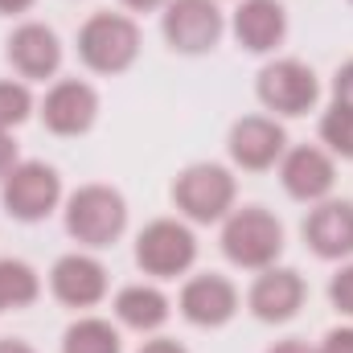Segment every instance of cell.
Segmentation results:
<instances>
[{"instance_id": "cell-30", "label": "cell", "mask_w": 353, "mask_h": 353, "mask_svg": "<svg viewBox=\"0 0 353 353\" xmlns=\"http://www.w3.org/2000/svg\"><path fill=\"white\" fill-rule=\"evenodd\" d=\"M37 0H0V12L4 17H21V12H29Z\"/></svg>"}, {"instance_id": "cell-9", "label": "cell", "mask_w": 353, "mask_h": 353, "mask_svg": "<svg viewBox=\"0 0 353 353\" xmlns=\"http://www.w3.org/2000/svg\"><path fill=\"white\" fill-rule=\"evenodd\" d=\"M176 308L189 325L197 329H222L239 316L243 308V296L234 288V279L218 275V271H201V275H189L181 283V296H176Z\"/></svg>"}, {"instance_id": "cell-11", "label": "cell", "mask_w": 353, "mask_h": 353, "mask_svg": "<svg viewBox=\"0 0 353 353\" xmlns=\"http://www.w3.org/2000/svg\"><path fill=\"white\" fill-rule=\"evenodd\" d=\"M226 152L243 173H267L288 152V132L275 115H243L226 136Z\"/></svg>"}, {"instance_id": "cell-13", "label": "cell", "mask_w": 353, "mask_h": 353, "mask_svg": "<svg viewBox=\"0 0 353 353\" xmlns=\"http://www.w3.org/2000/svg\"><path fill=\"white\" fill-rule=\"evenodd\" d=\"M37 115L54 136H87L99 119V90L83 79H58L46 90Z\"/></svg>"}, {"instance_id": "cell-28", "label": "cell", "mask_w": 353, "mask_h": 353, "mask_svg": "<svg viewBox=\"0 0 353 353\" xmlns=\"http://www.w3.org/2000/svg\"><path fill=\"white\" fill-rule=\"evenodd\" d=\"M267 353H321V350L308 345V341H300V337H283V341H275Z\"/></svg>"}, {"instance_id": "cell-32", "label": "cell", "mask_w": 353, "mask_h": 353, "mask_svg": "<svg viewBox=\"0 0 353 353\" xmlns=\"http://www.w3.org/2000/svg\"><path fill=\"white\" fill-rule=\"evenodd\" d=\"M0 312H4V304H0Z\"/></svg>"}, {"instance_id": "cell-10", "label": "cell", "mask_w": 353, "mask_h": 353, "mask_svg": "<svg viewBox=\"0 0 353 353\" xmlns=\"http://www.w3.org/2000/svg\"><path fill=\"white\" fill-rule=\"evenodd\" d=\"M4 58H8V66L17 70L21 83H46V79H58L66 50H62L58 33H54L50 25H41V21H21V25L8 33V41H4Z\"/></svg>"}, {"instance_id": "cell-7", "label": "cell", "mask_w": 353, "mask_h": 353, "mask_svg": "<svg viewBox=\"0 0 353 353\" xmlns=\"http://www.w3.org/2000/svg\"><path fill=\"white\" fill-rule=\"evenodd\" d=\"M0 205L17 222H46L62 205V176L46 161H21L0 181Z\"/></svg>"}, {"instance_id": "cell-22", "label": "cell", "mask_w": 353, "mask_h": 353, "mask_svg": "<svg viewBox=\"0 0 353 353\" xmlns=\"http://www.w3.org/2000/svg\"><path fill=\"white\" fill-rule=\"evenodd\" d=\"M33 90L29 83H21V79H0V132H12V128H21L29 115H33Z\"/></svg>"}, {"instance_id": "cell-19", "label": "cell", "mask_w": 353, "mask_h": 353, "mask_svg": "<svg viewBox=\"0 0 353 353\" xmlns=\"http://www.w3.org/2000/svg\"><path fill=\"white\" fill-rule=\"evenodd\" d=\"M62 353H123L119 329L103 316H79L62 333Z\"/></svg>"}, {"instance_id": "cell-31", "label": "cell", "mask_w": 353, "mask_h": 353, "mask_svg": "<svg viewBox=\"0 0 353 353\" xmlns=\"http://www.w3.org/2000/svg\"><path fill=\"white\" fill-rule=\"evenodd\" d=\"M0 353H37V350L21 337H0Z\"/></svg>"}, {"instance_id": "cell-23", "label": "cell", "mask_w": 353, "mask_h": 353, "mask_svg": "<svg viewBox=\"0 0 353 353\" xmlns=\"http://www.w3.org/2000/svg\"><path fill=\"white\" fill-rule=\"evenodd\" d=\"M329 304L341 312V316H350L353 321V259L337 267V275L329 279Z\"/></svg>"}, {"instance_id": "cell-17", "label": "cell", "mask_w": 353, "mask_h": 353, "mask_svg": "<svg viewBox=\"0 0 353 353\" xmlns=\"http://www.w3.org/2000/svg\"><path fill=\"white\" fill-rule=\"evenodd\" d=\"M230 29L247 54H271L288 37V8L279 0H243L230 17Z\"/></svg>"}, {"instance_id": "cell-29", "label": "cell", "mask_w": 353, "mask_h": 353, "mask_svg": "<svg viewBox=\"0 0 353 353\" xmlns=\"http://www.w3.org/2000/svg\"><path fill=\"white\" fill-rule=\"evenodd\" d=\"M123 8H132V12H157V8H165L169 0H119Z\"/></svg>"}, {"instance_id": "cell-1", "label": "cell", "mask_w": 353, "mask_h": 353, "mask_svg": "<svg viewBox=\"0 0 353 353\" xmlns=\"http://www.w3.org/2000/svg\"><path fill=\"white\" fill-rule=\"evenodd\" d=\"M66 234L79 243V247H90V251H103V247H115L128 230V201L119 189L111 185H79L70 197H66Z\"/></svg>"}, {"instance_id": "cell-33", "label": "cell", "mask_w": 353, "mask_h": 353, "mask_svg": "<svg viewBox=\"0 0 353 353\" xmlns=\"http://www.w3.org/2000/svg\"><path fill=\"white\" fill-rule=\"evenodd\" d=\"M350 4H353V0H350Z\"/></svg>"}, {"instance_id": "cell-25", "label": "cell", "mask_w": 353, "mask_h": 353, "mask_svg": "<svg viewBox=\"0 0 353 353\" xmlns=\"http://www.w3.org/2000/svg\"><path fill=\"white\" fill-rule=\"evenodd\" d=\"M321 353H353V325H337L325 333L321 341Z\"/></svg>"}, {"instance_id": "cell-18", "label": "cell", "mask_w": 353, "mask_h": 353, "mask_svg": "<svg viewBox=\"0 0 353 353\" xmlns=\"http://www.w3.org/2000/svg\"><path fill=\"white\" fill-rule=\"evenodd\" d=\"M115 321L132 333H161L173 316V300L157 288V283H128L115 292V304H111Z\"/></svg>"}, {"instance_id": "cell-2", "label": "cell", "mask_w": 353, "mask_h": 353, "mask_svg": "<svg viewBox=\"0 0 353 353\" xmlns=\"http://www.w3.org/2000/svg\"><path fill=\"white\" fill-rule=\"evenodd\" d=\"M222 255L243 271H267L283 255V222L267 205H234L222 218Z\"/></svg>"}, {"instance_id": "cell-14", "label": "cell", "mask_w": 353, "mask_h": 353, "mask_svg": "<svg viewBox=\"0 0 353 353\" xmlns=\"http://www.w3.org/2000/svg\"><path fill=\"white\" fill-rule=\"evenodd\" d=\"M304 300H308L304 275L296 267H279V263L259 271L255 283H251V292H247V308L263 325H288L304 308Z\"/></svg>"}, {"instance_id": "cell-20", "label": "cell", "mask_w": 353, "mask_h": 353, "mask_svg": "<svg viewBox=\"0 0 353 353\" xmlns=\"http://www.w3.org/2000/svg\"><path fill=\"white\" fill-rule=\"evenodd\" d=\"M37 296H41V275L25 259H0V304H4V312L29 308Z\"/></svg>"}, {"instance_id": "cell-8", "label": "cell", "mask_w": 353, "mask_h": 353, "mask_svg": "<svg viewBox=\"0 0 353 353\" xmlns=\"http://www.w3.org/2000/svg\"><path fill=\"white\" fill-rule=\"evenodd\" d=\"M161 33H165L173 54L197 58L222 41L226 17H222L218 0H169L161 8Z\"/></svg>"}, {"instance_id": "cell-21", "label": "cell", "mask_w": 353, "mask_h": 353, "mask_svg": "<svg viewBox=\"0 0 353 353\" xmlns=\"http://www.w3.org/2000/svg\"><path fill=\"white\" fill-rule=\"evenodd\" d=\"M321 144L329 157H341V161H353V111L333 103L325 115H321Z\"/></svg>"}, {"instance_id": "cell-16", "label": "cell", "mask_w": 353, "mask_h": 353, "mask_svg": "<svg viewBox=\"0 0 353 353\" xmlns=\"http://www.w3.org/2000/svg\"><path fill=\"white\" fill-rule=\"evenodd\" d=\"M50 292L66 308H94L107 300V267L87 251H70L50 267Z\"/></svg>"}, {"instance_id": "cell-15", "label": "cell", "mask_w": 353, "mask_h": 353, "mask_svg": "<svg viewBox=\"0 0 353 353\" xmlns=\"http://www.w3.org/2000/svg\"><path fill=\"white\" fill-rule=\"evenodd\" d=\"M300 230L316 259H329V263L353 259V201H345V197L316 201Z\"/></svg>"}, {"instance_id": "cell-4", "label": "cell", "mask_w": 353, "mask_h": 353, "mask_svg": "<svg viewBox=\"0 0 353 353\" xmlns=\"http://www.w3.org/2000/svg\"><path fill=\"white\" fill-rule=\"evenodd\" d=\"M173 205L185 222H197V226H210V222H222L234 201H239V181L226 165L218 161H197L189 169H181L173 181Z\"/></svg>"}, {"instance_id": "cell-12", "label": "cell", "mask_w": 353, "mask_h": 353, "mask_svg": "<svg viewBox=\"0 0 353 353\" xmlns=\"http://www.w3.org/2000/svg\"><path fill=\"white\" fill-rule=\"evenodd\" d=\"M279 185H283L288 197H296L304 205H316L337 185V157H329L321 144H296L279 161Z\"/></svg>"}, {"instance_id": "cell-26", "label": "cell", "mask_w": 353, "mask_h": 353, "mask_svg": "<svg viewBox=\"0 0 353 353\" xmlns=\"http://www.w3.org/2000/svg\"><path fill=\"white\" fill-rule=\"evenodd\" d=\"M21 165V157H17V140H12V132H0V181L12 173Z\"/></svg>"}, {"instance_id": "cell-5", "label": "cell", "mask_w": 353, "mask_h": 353, "mask_svg": "<svg viewBox=\"0 0 353 353\" xmlns=\"http://www.w3.org/2000/svg\"><path fill=\"white\" fill-rule=\"evenodd\" d=\"M197 263V234L181 218H152L136 234V267L152 279L189 275Z\"/></svg>"}, {"instance_id": "cell-24", "label": "cell", "mask_w": 353, "mask_h": 353, "mask_svg": "<svg viewBox=\"0 0 353 353\" xmlns=\"http://www.w3.org/2000/svg\"><path fill=\"white\" fill-rule=\"evenodd\" d=\"M333 103H341V107H350L353 111V58L350 62H341L337 74H333Z\"/></svg>"}, {"instance_id": "cell-6", "label": "cell", "mask_w": 353, "mask_h": 353, "mask_svg": "<svg viewBox=\"0 0 353 353\" xmlns=\"http://www.w3.org/2000/svg\"><path fill=\"white\" fill-rule=\"evenodd\" d=\"M255 94H259L263 111H271L275 119H300V115H308L316 107L321 79L300 58H275V62H267L263 70H259Z\"/></svg>"}, {"instance_id": "cell-3", "label": "cell", "mask_w": 353, "mask_h": 353, "mask_svg": "<svg viewBox=\"0 0 353 353\" xmlns=\"http://www.w3.org/2000/svg\"><path fill=\"white\" fill-rule=\"evenodd\" d=\"M140 25L128 12H90L79 29V62L90 74H123L140 58Z\"/></svg>"}, {"instance_id": "cell-27", "label": "cell", "mask_w": 353, "mask_h": 353, "mask_svg": "<svg viewBox=\"0 0 353 353\" xmlns=\"http://www.w3.org/2000/svg\"><path fill=\"white\" fill-rule=\"evenodd\" d=\"M136 353H189L181 341H173V337H152V341H144Z\"/></svg>"}]
</instances>
